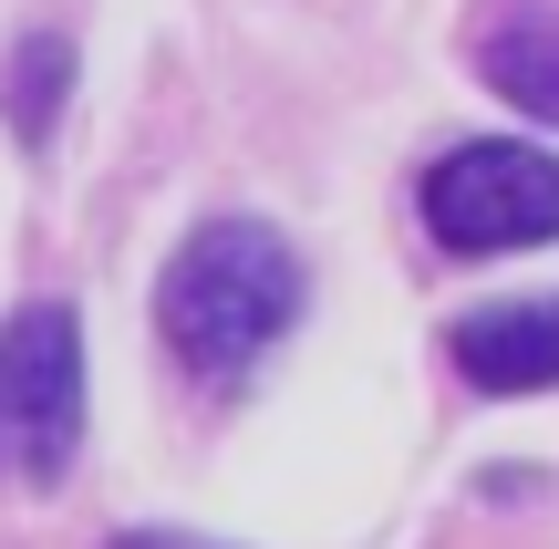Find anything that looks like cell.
Returning <instances> with one entry per match:
<instances>
[{"label": "cell", "instance_id": "1", "mask_svg": "<svg viewBox=\"0 0 559 549\" xmlns=\"http://www.w3.org/2000/svg\"><path fill=\"white\" fill-rule=\"evenodd\" d=\"M300 311H311V270H300V249L280 239L270 218H249V207L198 218L156 270V343L177 353V373L198 394H239L300 332Z\"/></svg>", "mask_w": 559, "mask_h": 549}, {"label": "cell", "instance_id": "2", "mask_svg": "<svg viewBox=\"0 0 559 549\" xmlns=\"http://www.w3.org/2000/svg\"><path fill=\"white\" fill-rule=\"evenodd\" d=\"M415 218L445 260H519V249L559 239V156L519 135H477L445 145L415 187Z\"/></svg>", "mask_w": 559, "mask_h": 549}, {"label": "cell", "instance_id": "3", "mask_svg": "<svg viewBox=\"0 0 559 549\" xmlns=\"http://www.w3.org/2000/svg\"><path fill=\"white\" fill-rule=\"evenodd\" d=\"M73 446H83V311L41 290L0 322V477L62 488Z\"/></svg>", "mask_w": 559, "mask_h": 549}, {"label": "cell", "instance_id": "4", "mask_svg": "<svg viewBox=\"0 0 559 549\" xmlns=\"http://www.w3.org/2000/svg\"><path fill=\"white\" fill-rule=\"evenodd\" d=\"M445 363H456L477 394H498V405L549 394L559 384V290L487 301V311H466V322H445Z\"/></svg>", "mask_w": 559, "mask_h": 549}, {"label": "cell", "instance_id": "5", "mask_svg": "<svg viewBox=\"0 0 559 549\" xmlns=\"http://www.w3.org/2000/svg\"><path fill=\"white\" fill-rule=\"evenodd\" d=\"M466 62H477V83H487L498 104H519L528 124H559V11H549V0L498 11Z\"/></svg>", "mask_w": 559, "mask_h": 549}, {"label": "cell", "instance_id": "6", "mask_svg": "<svg viewBox=\"0 0 559 549\" xmlns=\"http://www.w3.org/2000/svg\"><path fill=\"white\" fill-rule=\"evenodd\" d=\"M62 83H73V41H62V32H21L11 62H0V115H11L21 156H41V145H52V124H62Z\"/></svg>", "mask_w": 559, "mask_h": 549}, {"label": "cell", "instance_id": "7", "mask_svg": "<svg viewBox=\"0 0 559 549\" xmlns=\"http://www.w3.org/2000/svg\"><path fill=\"white\" fill-rule=\"evenodd\" d=\"M104 549H218V539H198V529H115Z\"/></svg>", "mask_w": 559, "mask_h": 549}]
</instances>
